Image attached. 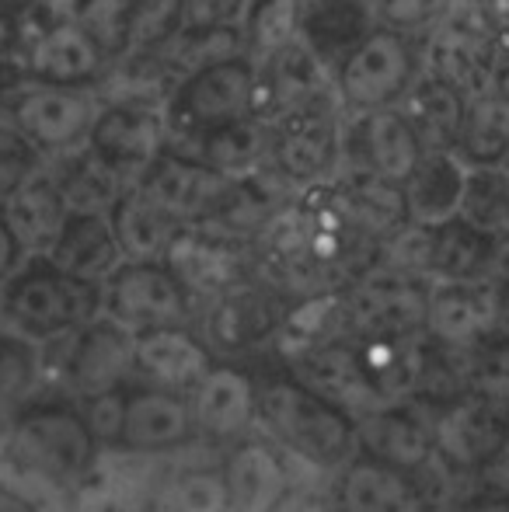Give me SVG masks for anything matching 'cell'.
<instances>
[{
	"instance_id": "obj_1",
	"label": "cell",
	"mask_w": 509,
	"mask_h": 512,
	"mask_svg": "<svg viewBox=\"0 0 509 512\" xmlns=\"http://www.w3.org/2000/svg\"><path fill=\"white\" fill-rule=\"evenodd\" d=\"M98 436L77 401L63 394H35L11 411L0 446V492L32 512H70L74 488L95 464Z\"/></svg>"
},
{
	"instance_id": "obj_2",
	"label": "cell",
	"mask_w": 509,
	"mask_h": 512,
	"mask_svg": "<svg viewBox=\"0 0 509 512\" xmlns=\"http://www.w3.org/2000/svg\"><path fill=\"white\" fill-rule=\"evenodd\" d=\"M258 432L290 453L307 471L332 478L356 457V418L286 366L255 370Z\"/></svg>"
},
{
	"instance_id": "obj_3",
	"label": "cell",
	"mask_w": 509,
	"mask_h": 512,
	"mask_svg": "<svg viewBox=\"0 0 509 512\" xmlns=\"http://www.w3.org/2000/svg\"><path fill=\"white\" fill-rule=\"evenodd\" d=\"M102 314V283L56 269L46 255L25 262L0 283V328L46 345Z\"/></svg>"
},
{
	"instance_id": "obj_4",
	"label": "cell",
	"mask_w": 509,
	"mask_h": 512,
	"mask_svg": "<svg viewBox=\"0 0 509 512\" xmlns=\"http://www.w3.org/2000/svg\"><path fill=\"white\" fill-rule=\"evenodd\" d=\"M42 349V391L63 394L70 401H91L123 391L136 380L133 331L98 314L88 324L39 345Z\"/></svg>"
},
{
	"instance_id": "obj_5",
	"label": "cell",
	"mask_w": 509,
	"mask_h": 512,
	"mask_svg": "<svg viewBox=\"0 0 509 512\" xmlns=\"http://www.w3.org/2000/svg\"><path fill=\"white\" fill-rule=\"evenodd\" d=\"M290 297L262 276H248L199 307L196 328L217 359H248L269 349L283 328Z\"/></svg>"
},
{
	"instance_id": "obj_6",
	"label": "cell",
	"mask_w": 509,
	"mask_h": 512,
	"mask_svg": "<svg viewBox=\"0 0 509 512\" xmlns=\"http://www.w3.org/2000/svg\"><path fill=\"white\" fill-rule=\"evenodd\" d=\"M429 408L433 464L475 478L506 460V411L482 394L464 391L443 405Z\"/></svg>"
},
{
	"instance_id": "obj_7",
	"label": "cell",
	"mask_w": 509,
	"mask_h": 512,
	"mask_svg": "<svg viewBox=\"0 0 509 512\" xmlns=\"http://www.w3.org/2000/svg\"><path fill=\"white\" fill-rule=\"evenodd\" d=\"M102 314L140 335L168 324H196L199 304L164 262H123L102 279Z\"/></svg>"
},
{
	"instance_id": "obj_8",
	"label": "cell",
	"mask_w": 509,
	"mask_h": 512,
	"mask_svg": "<svg viewBox=\"0 0 509 512\" xmlns=\"http://www.w3.org/2000/svg\"><path fill=\"white\" fill-rule=\"evenodd\" d=\"M258 74L248 56H227L213 60L185 74L171 98V126L185 136H203L234 119H245L255 112Z\"/></svg>"
},
{
	"instance_id": "obj_9",
	"label": "cell",
	"mask_w": 509,
	"mask_h": 512,
	"mask_svg": "<svg viewBox=\"0 0 509 512\" xmlns=\"http://www.w3.org/2000/svg\"><path fill=\"white\" fill-rule=\"evenodd\" d=\"M199 307L234 283L255 276L252 241L213 223H185L161 258Z\"/></svg>"
},
{
	"instance_id": "obj_10",
	"label": "cell",
	"mask_w": 509,
	"mask_h": 512,
	"mask_svg": "<svg viewBox=\"0 0 509 512\" xmlns=\"http://www.w3.org/2000/svg\"><path fill=\"white\" fill-rule=\"evenodd\" d=\"M339 293L346 338H401L426 328L429 283L422 279L367 269Z\"/></svg>"
},
{
	"instance_id": "obj_11",
	"label": "cell",
	"mask_w": 509,
	"mask_h": 512,
	"mask_svg": "<svg viewBox=\"0 0 509 512\" xmlns=\"http://www.w3.org/2000/svg\"><path fill=\"white\" fill-rule=\"evenodd\" d=\"M112 446L150 453V457H175L196 446V418H192L189 394L133 380L123 387V411H119Z\"/></svg>"
},
{
	"instance_id": "obj_12",
	"label": "cell",
	"mask_w": 509,
	"mask_h": 512,
	"mask_svg": "<svg viewBox=\"0 0 509 512\" xmlns=\"http://www.w3.org/2000/svg\"><path fill=\"white\" fill-rule=\"evenodd\" d=\"M217 464L224 474L231 512H272L300 478L314 474L262 432H252V436L224 446Z\"/></svg>"
},
{
	"instance_id": "obj_13",
	"label": "cell",
	"mask_w": 509,
	"mask_h": 512,
	"mask_svg": "<svg viewBox=\"0 0 509 512\" xmlns=\"http://www.w3.org/2000/svg\"><path fill=\"white\" fill-rule=\"evenodd\" d=\"M143 192L154 199L171 220L185 223H210L224 213V206L231 203L238 178L224 175V171L210 168L199 157H175L168 150L154 157L147 164L140 178H136Z\"/></svg>"
},
{
	"instance_id": "obj_14",
	"label": "cell",
	"mask_w": 509,
	"mask_h": 512,
	"mask_svg": "<svg viewBox=\"0 0 509 512\" xmlns=\"http://www.w3.org/2000/svg\"><path fill=\"white\" fill-rule=\"evenodd\" d=\"M196 418V443L224 446L258 432V380L255 366L241 359H217L213 370L189 394Z\"/></svg>"
},
{
	"instance_id": "obj_15",
	"label": "cell",
	"mask_w": 509,
	"mask_h": 512,
	"mask_svg": "<svg viewBox=\"0 0 509 512\" xmlns=\"http://www.w3.org/2000/svg\"><path fill=\"white\" fill-rule=\"evenodd\" d=\"M171 457H150L123 446H102L74 488L70 512H147Z\"/></svg>"
},
{
	"instance_id": "obj_16",
	"label": "cell",
	"mask_w": 509,
	"mask_h": 512,
	"mask_svg": "<svg viewBox=\"0 0 509 512\" xmlns=\"http://www.w3.org/2000/svg\"><path fill=\"white\" fill-rule=\"evenodd\" d=\"M276 363L297 373L304 384H311L328 401L346 408L353 418L387 405V398L377 391L374 377H370L367 359H363L356 338H335V342L314 345V349L290 352V356H279Z\"/></svg>"
},
{
	"instance_id": "obj_17",
	"label": "cell",
	"mask_w": 509,
	"mask_h": 512,
	"mask_svg": "<svg viewBox=\"0 0 509 512\" xmlns=\"http://www.w3.org/2000/svg\"><path fill=\"white\" fill-rule=\"evenodd\" d=\"M415 77V56L412 46L401 32L391 28H374L353 53L342 60L339 70V91L346 105L360 108H384L394 98L405 95V88Z\"/></svg>"
},
{
	"instance_id": "obj_18",
	"label": "cell",
	"mask_w": 509,
	"mask_h": 512,
	"mask_svg": "<svg viewBox=\"0 0 509 512\" xmlns=\"http://www.w3.org/2000/svg\"><path fill=\"white\" fill-rule=\"evenodd\" d=\"M213 363L217 352L206 345L196 324H168L133 335V370L140 384L192 394Z\"/></svg>"
},
{
	"instance_id": "obj_19",
	"label": "cell",
	"mask_w": 509,
	"mask_h": 512,
	"mask_svg": "<svg viewBox=\"0 0 509 512\" xmlns=\"http://www.w3.org/2000/svg\"><path fill=\"white\" fill-rule=\"evenodd\" d=\"M356 453L422 474L426 467H433L429 408L419 401H387L360 415L356 418Z\"/></svg>"
},
{
	"instance_id": "obj_20",
	"label": "cell",
	"mask_w": 509,
	"mask_h": 512,
	"mask_svg": "<svg viewBox=\"0 0 509 512\" xmlns=\"http://www.w3.org/2000/svg\"><path fill=\"white\" fill-rule=\"evenodd\" d=\"M426 331L450 349H475L499 335V286L489 279L429 283Z\"/></svg>"
},
{
	"instance_id": "obj_21",
	"label": "cell",
	"mask_w": 509,
	"mask_h": 512,
	"mask_svg": "<svg viewBox=\"0 0 509 512\" xmlns=\"http://www.w3.org/2000/svg\"><path fill=\"white\" fill-rule=\"evenodd\" d=\"M332 495L339 512H433V499L419 474L363 453L332 474Z\"/></svg>"
},
{
	"instance_id": "obj_22",
	"label": "cell",
	"mask_w": 509,
	"mask_h": 512,
	"mask_svg": "<svg viewBox=\"0 0 509 512\" xmlns=\"http://www.w3.org/2000/svg\"><path fill=\"white\" fill-rule=\"evenodd\" d=\"M91 150L116 171L119 178L147 171V164L164 150V119L143 102H119L95 115L91 122Z\"/></svg>"
},
{
	"instance_id": "obj_23",
	"label": "cell",
	"mask_w": 509,
	"mask_h": 512,
	"mask_svg": "<svg viewBox=\"0 0 509 512\" xmlns=\"http://www.w3.org/2000/svg\"><path fill=\"white\" fill-rule=\"evenodd\" d=\"M339 154V126L325 105H311L283 119L272 133V161L290 182H318L335 168Z\"/></svg>"
},
{
	"instance_id": "obj_24",
	"label": "cell",
	"mask_w": 509,
	"mask_h": 512,
	"mask_svg": "<svg viewBox=\"0 0 509 512\" xmlns=\"http://www.w3.org/2000/svg\"><path fill=\"white\" fill-rule=\"evenodd\" d=\"M14 119L25 140L39 143V147L67 150L81 143L91 133L95 122V105L84 91H74L67 84H46L14 105Z\"/></svg>"
},
{
	"instance_id": "obj_25",
	"label": "cell",
	"mask_w": 509,
	"mask_h": 512,
	"mask_svg": "<svg viewBox=\"0 0 509 512\" xmlns=\"http://www.w3.org/2000/svg\"><path fill=\"white\" fill-rule=\"evenodd\" d=\"M374 28V0H304L300 4V39L325 67L346 60Z\"/></svg>"
},
{
	"instance_id": "obj_26",
	"label": "cell",
	"mask_w": 509,
	"mask_h": 512,
	"mask_svg": "<svg viewBox=\"0 0 509 512\" xmlns=\"http://www.w3.org/2000/svg\"><path fill=\"white\" fill-rule=\"evenodd\" d=\"M353 150H356L353 171H370V175H381L387 182H398V185L412 175L419 157L426 154L419 147V140H415L412 126L405 122V115L387 105L367 108V115L356 122Z\"/></svg>"
},
{
	"instance_id": "obj_27",
	"label": "cell",
	"mask_w": 509,
	"mask_h": 512,
	"mask_svg": "<svg viewBox=\"0 0 509 512\" xmlns=\"http://www.w3.org/2000/svg\"><path fill=\"white\" fill-rule=\"evenodd\" d=\"M464 182H468V164L454 150H426L412 168V175L401 182L405 216L422 227H436V223L457 216L464 199Z\"/></svg>"
},
{
	"instance_id": "obj_28",
	"label": "cell",
	"mask_w": 509,
	"mask_h": 512,
	"mask_svg": "<svg viewBox=\"0 0 509 512\" xmlns=\"http://www.w3.org/2000/svg\"><path fill=\"white\" fill-rule=\"evenodd\" d=\"M46 258L56 269L70 272V276L102 283V279L123 262V251H119L109 213H81V209H70L60 234H56L53 248L46 251Z\"/></svg>"
},
{
	"instance_id": "obj_29",
	"label": "cell",
	"mask_w": 509,
	"mask_h": 512,
	"mask_svg": "<svg viewBox=\"0 0 509 512\" xmlns=\"http://www.w3.org/2000/svg\"><path fill=\"white\" fill-rule=\"evenodd\" d=\"M332 206L342 213V220L367 241H381L394 227L408 220L405 216V196L398 182H387L370 171H353L346 182H339L328 192Z\"/></svg>"
},
{
	"instance_id": "obj_30",
	"label": "cell",
	"mask_w": 509,
	"mask_h": 512,
	"mask_svg": "<svg viewBox=\"0 0 509 512\" xmlns=\"http://www.w3.org/2000/svg\"><path fill=\"white\" fill-rule=\"evenodd\" d=\"M265 108L276 119H286L293 112L325 102L328 95V77L325 63L304 46V42H290L279 49L276 56L265 60Z\"/></svg>"
},
{
	"instance_id": "obj_31",
	"label": "cell",
	"mask_w": 509,
	"mask_h": 512,
	"mask_svg": "<svg viewBox=\"0 0 509 512\" xmlns=\"http://www.w3.org/2000/svg\"><path fill=\"white\" fill-rule=\"evenodd\" d=\"M401 115L412 126L422 150H454L464 119V95L433 74H422L401 95Z\"/></svg>"
},
{
	"instance_id": "obj_32",
	"label": "cell",
	"mask_w": 509,
	"mask_h": 512,
	"mask_svg": "<svg viewBox=\"0 0 509 512\" xmlns=\"http://www.w3.org/2000/svg\"><path fill=\"white\" fill-rule=\"evenodd\" d=\"M109 223L116 230L119 251H123V258H129V262H161L171 237L182 227L136 182L119 192V199L109 209Z\"/></svg>"
},
{
	"instance_id": "obj_33",
	"label": "cell",
	"mask_w": 509,
	"mask_h": 512,
	"mask_svg": "<svg viewBox=\"0 0 509 512\" xmlns=\"http://www.w3.org/2000/svg\"><path fill=\"white\" fill-rule=\"evenodd\" d=\"M0 213H4L7 227L14 230L18 244L25 248V255H46L70 209L67 199L60 196V189L53 185V178L32 175L7 196Z\"/></svg>"
},
{
	"instance_id": "obj_34",
	"label": "cell",
	"mask_w": 509,
	"mask_h": 512,
	"mask_svg": "<svg viewBox=\"0 0 509 512\" xmlns=\"http://www.w3.org/2000/svg\"><path fill=\"white\" fill-rule=\"evenodd\" d=\"M492 255V234L464 216L436 223L429 241V283H471L485 279Z\"/></svg>"
},
{
	"instance_id": "obj_35",
	"label": "cell",
	"mask_w": 509,
	"mask_h": 512,
	"mask_svg": "<svg viewBox=\"0 0 509 512\" xmlns=\"http://www.w3.org/2000/svg\"><path fill=\"white\" fill-rule=\"evenodd\" d=\"M102 49L98 42L84 32L81 25H56L35 42L32 49V70L46 84H77L91 81L102 67Z\"/></svg>"
},
{
	"instance_id": "obj_36",
	"label": "cell",
	"mask_w": 509,
	"mask_h": 512,
	"mask_svg": "<svg viewBox=\"0 0 509 512\" xmlns=\"http://www.w3.org/2000/svg\"><path fill=\"white\" fill-rule=\"evenodd\" d=\"M147 512H231L220 464H168Z\"/></svg>"
},
{
	"instance_id": "obj_37",
	"label": "cell",
	"mask_w": 509,
	"mask_h": 512,
	"mask_svg": "<svg viewBox=\"0 0 509 512\" xmlns=\"http://www.w3.org/2000/svg\"><path fill=\"white\" fill-rule=\"evenodd\" d=\"M457 154L468 168L478 164H503L509 157V102L499 91H478L464 102L461 133H457Z\"/></svg>"
},
{
	"instance_id": "obj_38",
	"label": "cell",
	"mask_w": 509,
	"mask_h": 512,
	"mask_svg": "<svg viewBox=\"0 0 509 512\" xmlns=\"http://www.w3.org/2000/svg\"><path fill=\"white\" fill-rule=\"evenodd\" d=\"M265 154H272V129L269 122L255 119V112L199 136V161L231 178L252 175Z\"/></svg>"
},
{
	"instance_id": "obj_39",
	"label": "cell",
	"mask_w": 509,
	"mask_h": 512,
	"mask_svg": "<svg viewBox=\"0 0 509 512\" xmlns=\"http://www.w3.org/2000/svg\"><path fill=\"white\" fill-rule=\"evenodd\" d=\"M53 185L60 196L67 199V209H81V213H109L112 203L119 199V175L91 150L81 157H67L49 171Z\"/></svg>"
},
{
	"instance_id": "obj_40",
	"label": "cell",
	"mask_w": 509,
	"mask_h": 512,
	"mask_svg": "<svg viewBox=\"0 0 509 512\" xmlns=\"http://www.w3.org/2000/svg\"><path fill=\"white\" fill-rule=\"evenodd\" d=\"M489 42L478 28H443L436 32L433 49H429V70L426 74L447 81L450 88L464 91L478 88L489 67Z\"/></svg>"
},
{
	"instance_id": "obj_41",
	"label": "cell",
	"mask_w": 509,
	"mask_h": 512,
	"mask_svg": "<svg viewBox=\"0 0 509 512\" xmlns=\"http://www.w3.org/2000/svg\"><path fill=\"white\" fill-rule=\"evenodd\" d=\"M457 216H464L475 227L506 230L509 227V164H478L468 168V182H464V199Z\"/></svg>"
},
{
	"instance_id": "obj_42",
	"label": "cell",
	"mask_w": 509,
	"mask_h": 512,
	"mask_svg": "<svg viewBox=\"0 0 509 512\" xmlns=\"http://www.w3.org/2000/svg\"><path fill=\"white\" fill-rule=\"evenodd\" d=\"M300 4L304 0H252L245 14V49L258 63L276 56L300 35Z\"/></svg>"
},
{
	"instance_id": "obj_43",
	"label": "cell",
	"mask_w": 509,
	"mask_h": 512,
	"mask_svg": "<svg viewBox=\"0 0 509 512\" xmlns=\"http://www.w3.org/2000/svg\"><path fill=\"white\" fill-rule=\"evenodd\" d=\"M42 394V349L0 328V408L14 411Z\"/></svg>"
},
{
	"instance_id": "obj_44",
	"label": "cell",
	"mask_w": 509,
	"mask_h": 512,
	"mask_svg": "<svg viewBox=\"0 0 509 512\" xmlns=\"http://www.w3.org/2000/svg\"><path fill=\"white\" fill-rule=\"evenodd\" d=\"M468 391L509 408V335H492L468 349Z\"/></svg>"
},
{
	"instance_id": "obj_45",
	"label": "cell",
	"mask_w": 509,
	"mask_h": 512,
	"mask_svg": "<svg viewBox=\"0 0 509 512\" xmlns=\"http://www.w3.org/2000/svg\"><path fill=\"white\" fill-rule=\"evenodd\" d=\"M136 0H77V25L98 42V49L119 56L129 49V21Z\"/></svg>"
},
{
	"instance_id": "obj_46",
	"label": "cell",
	"mask_w": 509,
	"mask_h": 512,
	"mask_svg": "<svg viewBox=\"0 0 509 512\" xmlns=\"http://www.w3.org/2000/svg\"><path fill=\"white\" fill-rule=\"evenodd\" d=\"M182 28V0H136L129 49H157Z\"/></svg>"
},
{
	"instance_id": "obj_47",
	"label": "cell",
	"mask_w": 509,
	"mask_h": 512,
	"mask_svg": "<svg viewBox=\"0 0 509 512\" xmlns=\"http://www.w3.org/2000/svg\"><path fill=\"white\" fill-rule=\"evenodd\" d=\"M450 0H381L377 4V21L391 32H426L429 25L447 14Z\"/></svg>"
},
{
	"instance_id": "obj_48",
	"label": "cell",
	"mask_w": 509,
	"mask_h": 512,
	"mask_svg": "<svg viewBox=\"0 0 509 512\" xmlns=\"http://www.w3.org/2000/svg\"><path fill=\"white\" fill-rule=\"evenodd\" d=\"M35 175V154L32 143L21 133L0 129V199H7L21 182Z\"/></svg>"
},
{
	"instance_id": "obj_49",
	"label": "cell",
	"mask_w": 509,
	"mask_h": 512,
	"mask_svg": "<svg viewBox=\"0 0 509 512\" xmlns=\"http://www.w3.org/2000/svg\"><path fill=\"white\" fill-rule=\"evenodd\" d=\"M241 14H245V0H182V28L189 32L238 25Z\"/></svg>"
},
{
	"instance_id": "obj_50",
	"label": "cell",
	"mask_w": 509,
	"mask_h": 512,
	"mask_svg": "<svg viewBox=\"0 0 509 512\" xmlns=\"http://www.w3.org/2000/svg\"><path fill=\"white\" fill-rule=\"evenodd\" d=\"M318 478L321 474L300 478L272 512H339L335 495H332V478H328V485H318Z\"/></svg>"
},
{
	"instance_id": "obj_51",
	"label": "cell",
	"mask_w": 509,
	"mask_h": 512,
	"mask_svg": "<svg viewBox=\"0 0 509 512\" xmlns=\"http://www.w3.org/2000/svg\"><path fill=\"white\" fill-rule=\"evenodd\" d=\"M485 279L496 286L509 283V227L492 234V255H489V272Z\"/></svg>"
},
{
	"instance_id": "obj_52",
	"label": "cell",
	"mask_w": 509,
	"mask_h": 512,
	"mask_svg": "<svg viewBox=\"0 0 509 512\" xmlns=\"http://www.w3.org/2000/svg\"><path fill=\"white\" fill-rule=\"evenodd\" d=\"M25 262V248L18 244V237H14V230L7 227L4 213H0V283H4L7 276H11L18 265Z\"/></svg>"
},
{
	"instance_id": "obj_53",
	"label": "cell",
	"mask_w": 509,
	"mask_h": 512,
	"mask_svg": "<svg viewBox=\"0 0 509 512\" xmlns=\"http://www.w3.org/2000/svg\"><path fill=\"white\" fill-rule=\"evenodd\" d=\"M454 512H509V492L506 488H485V492L457 502Z\"/></svg>"
},
{
	"instance_id": "obj_54",
	"label": "cell",
	"mask_w": 509,
	"mask_h": 512,
	"mask_svg": "<svg viewBox=\"0 0 509 512\" xmlns=\"http://www.w3.org/2000/svg\"><path fill=\"white\" fill-rule=\"evenodd\" d=\"M14 35H18V28H14V18H11V11H7V7L0 4V56H4L7 49H11Z\"/></svg>"
},
{
	"instance_id": "obj_55",
	"label": "cell",
	"mask_w": 509,
	"mask_h": 512,
	"mask_svg": "<svg viewBox=\"0 0 509 512\" xmlns=\"http://www.w3.org/2000/svg\"><path fill=\"white\" fill-rule=\"evenodd\" d=\"M499 335H509V283L499 286Z\"/></svg>"
},
{
	"instance_id": "obj_56",
	"label": "cell",
	"mask_w": 509,
	"mask_h": 512,
	"mask_svg": "<svg viewBox=\"0 0 509 512\" xmlns=\"http://www.w3.org/2000/svg\"><path fill=\"white\" fill-rule=\"evenodd\" d=\"M496 91L509 102V53L503 56V63H499V70H496Z\"/></svg>"
},
{
	"instance_id": "obj_57",
	"label": "cell",
	"mask_w": 509,
	"mask_h": 512,
	"mask_svg": "<svg viewBox=\"0 0 509 512\" xmlns=\"http://www.w3.org/2000/svg\"><path fill=\"white\" fill-rule=\"evenodd\" d=\"M0 512H32L25 506V502H18L14 495H7V492H0Z\"/></svg>"
},
{
	"instance_id": "obj_58",
	"label": "cell",
	"mask_w": 509,
	"mask_h": 512,
	"mask_svg": "<svg viewBox=\"0 0 509 512\" xmlns=\"http://www.w3.org/2000/svg\"><path fill=\"white\" fill-rule=\"evenodd\" d=\"M7 425H11V411L0 408V446H4V439H7Z\"/></svg>"
},
{
	"instance_id": "obj_59",
	"label": "cell",
	"mask_w": 509,
	"mask_h": 512,
	"mask_svg": "<svg viewBox=\"0 0 509 512\" xmlns=\"http://www.w3.org/2000/svg\"><path fill=\"white\" fill-rule=\"evenodd\" d=\"M503 464H509V408H506V460Z\"/></svg>"
}]
</instances>
